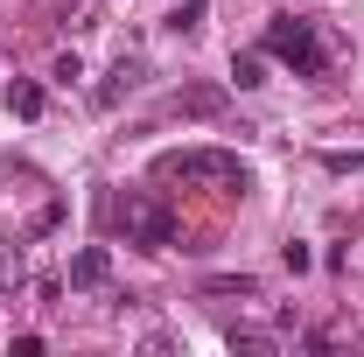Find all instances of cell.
I'll return each instance as SVG.
<instances>
[{"label": "cell", "instance_id": "cell-1", "mask_svg": "<svg viewBox=\"0 0 364 357\" xmlns=\"http://www.w3.org/2000/svg\"><path fill=\"white\" fill-rule=\"evenodd\" d=\"M273 56V63H287L294 78H322L329 70V49H322V36H316V21L309 14H294V7H280L267 21V43H259Z\"/></svg>", "mask_w": 364, "mask_h": 357}, {"label": "cell", "instance_id": "cell-2", "mask_svg": "<svg viewBox=\"0 0 364 357\" xmlns=\"http://www.w3.org/2000/svg\"><path fill=\"white\" fill-rule=\"evenodd\" d=\"M154 169L161 176H182V182H210V189H252V161L231 154V147H176Z\"/></svg>", "mask_w": 364, "mask_h": 357}, {"label": "cell", "instance_id": "cell-3", "mask_svg": "<svg viewBox=\"0 0 364 357\" xmlns=\"http://www.w3.org/2000/svg\"><path fill=\"white\" fill-rule=\"evenodd\" d=\"M112 224L127 231V245H140V252H168V245H176V211H168L161 196H147V189L112 196Z\"/></svg>", "mask_w": 364, "mask_h": 357}, {"label": "cell", "instance_id": "cell-4", "mask_svg": "<svg viewBox=\"0 0 364 357\" xmlns=\"http://www.w3.org/2000/svg\"><path fill=\"white\" fill-rule=\"evenodd\" d=\"M105 280H112V252L105 245H85L70 260V287H105Z\"/></svg>", "mask_w": 364, "mask_h": 357}, {"label": "cell", "instance_id": "cell-5", "mask_svg": "<svg viewBox=\"0 0 364 357\" xmlns=\"http://www.w3.org/2000/svg\"><path fill=\"white\" fill-rule=\"evenodd\" d=\"M176 105L189 112V119H218V112H225V85H189Z\"/></svg>", "mask_w": 364, "mask_h": 357}, {"label": "cell", "instance_id": "cell-6", "mask_svg": "<svg viewBox=\"0 0 364 357\" xmlns=\"http://www.w3.org/2000/svg\"><path fill=\"white\" fill-rule=\"evenodd\" d=\"M7 112H14V119H43V85H36V78H14V85H7Z\"/></svg>", "mask_w": 364, "mask_h": 357}, {"label": "cell", "instance_id": "cell-7", "mask_svg": "<svg viewBox=\"0 0 364 357\" xmlns=\"http://www.w3.org/2000/svg\"><path fill=\"white\" fill-rule=\"evenodd\" d=\"M140 85V56H119V70L98 85V105H119V91H134Z\"/></svg>", "mask_w": 364, "mask_h": 357}, {"label": "cell", "instance_id": "cell-8", "mask_svg": "<svg viewBox=\"0 0 364 357\" xmlns=\"http://www.w3.org/2000/svg\"><path fill=\"white\" fill-rule=\"evenodd\" d=\"M231 85H238V91H259V85H267V56H252V49L231 56Z\"/></svg>", "mask_w": 364, "mask_h": 357}, {"label": "cell", "instance_id": "cell-9", "mask_svg": "<svg viewBox=\"0 0 364 357\" xmlns=\"http://www.w3.org/2000/svg\"><path fill=\"white\" fill-rule=\"evenodd\" d=\"M203 294H238V302H252V294H259V280H252V273H210V280H203Z\"/></svg>", "mask_w": 364, "mask_h": 357}, {"label": "cell", "instance_id": "cell-10", "mask_svg": "<svg viewBox=\"0 0 364 357\" xmlns=\"http://www.w3.org/2000/svg\"><path fill=\"white\" fill-rule=\"evenodd\" d=\"M203 21H210V7H203V0H182L176 14H168V28H176V36H196Z\"/></svg>", "mask_w": 364, "mask_h": 357}, {"label": "cell", "instance_id": "cell-11", "mask_svg": "<svg viewBox=\"0 0 364 357\" xmlns=\"http://www.w3.org/2000/svg\"><path fill=\"white\" fill-rule=\"evenodd\" d=\"M225 343H231V351H245V357L273 351V336H259V329H225Z\"/></svg>", "mask_w": 364, "mask_h": 357}, {"label": "cell", "instance_id": "cell-12", "mask_svg": "<svg viewBox=\"0 0 364 357\" xmlns=\"http://www.w3.org/2000/svg\"><path fill=\"white\" fill-rule=\"evenodd\" d=\"M21 280H28V260H21V252H0V287H7V294H14V287H21Z\"/></svg>", "mask_w": 364, "mask_h": 357}, {"label": "cell", "instance_id": "cell-13", "mask_svg": "<svg viewBox=\"0 0 364 357\" xmlns=\"http://www.w3.org/2000/svg\"><path fill=\"white\" fill-rule=\"evenodd\" d=\"M49 78H56V85H77V78H85V63H77V49H63V56L49 63Z\"/></svg>", "mask_w": 364, "mask_h": 357}, {"label": "cell", "instance_id": "cell-14", "mask_svg": "<svg viewBox=\"0 0 364 357\" xmlns=\"http://www.w3.org/2000/svg\"><path fill=\"white\" fill-rule=\"evenodd\" d=\"M364 154L358 147H329V154H322V169H329V176H350V169H358Z\"/></svg>", "mask_w": 364, "mask_h": 357}, {"label": "cell", "instance_id": "cell-15", "mask_svg": "<svg viewBox=\"0 0 364 357\" xmlns=\"http://www.w3.org/2000/svg\"><path fill=\"white\" fill-rule=\"evenodd\" d=\"M280 260H287V273H309V267H316V252H309L301 238H287V245H280Z\"/></svg>", "mask_w": 364, "mask_h": 357}]
</instances>
